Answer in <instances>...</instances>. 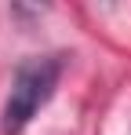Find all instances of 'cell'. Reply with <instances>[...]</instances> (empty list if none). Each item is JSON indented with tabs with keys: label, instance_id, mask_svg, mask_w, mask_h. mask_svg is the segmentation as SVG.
<instances>
[{
	"label": "cell",
	"instance_id": "obj_1",
	"mask_svg": "<svg viewBox=\"0 0 131 135\" xmlns=\"http://www.w3.org/2000/svg\"><path fill=\"white\" fill-rule=\"evenodd\" d=\"M62 55H37L26 59L15 69V80L4 102V117H0V132L4 135H22L29 128V120L51 102V95L62 80Z\"/></svg>",
	"mask_w": 131,
	"mask_h": 135
}]
</instances>
